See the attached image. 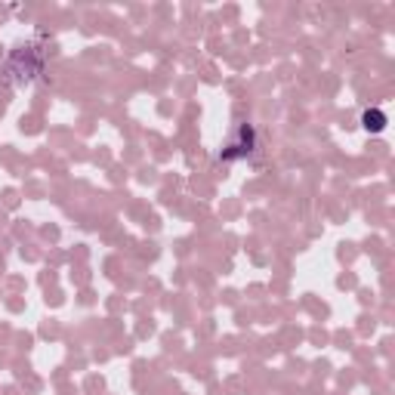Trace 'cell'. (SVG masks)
<instances>
[{"mask_svg":"<svg viewBox=\"0 0 395 395\" xmlns=\"http://www.w3.org/2000/svg\"><path fill=\"white\" fill-rule=\"evenodd\" d=\"M361 124H365V130H371V133H380V130L386 127V115L383 111H365V117H361Z\"/></svg>","mask_w":395,"mask_h":395,"instance_id":"obj_1","label":"cell"}]
</instances>
